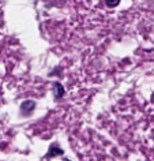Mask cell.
Returning <instances> with one entry per match:
<instances>
[{
	"instance_id": "2",
	"label": "cell",
	"mask_w": 154,
	"mask_h": 161,
	"mask_svg": "<svg viewBox=\"0 0 154 161\" xmlns=\"http://www.w3.org/2000/svg\"><path fill=\"white\" fill-rule=\"evenodd\" d=\"M64 96V87L62 86V83L56 82L55 83V98H62Z\"/></svg>"
},
{
	"instance_id": "1",
	"label": "cell",
	"mask_w": 154,
	"mask_h": 161,
	"mask_svg": "<svg viewBox=\"0 0 154 161\" xmlns=\"http://www.w3.org/2000/svg\"><path fill=\"white\" fill-rule=\"evenodd\" d=\"M34 107H36V104H34V101H31V100H27V101L22 103V105H21L22 114L23 115H30L31 112H33Z\"/></svg>"
},
{
	"instance_id": "4",
	"label": "cell",
	"mask_w": 154,
	"mask_h": 161,
	"mask_svg": "<svg viewBox=\"0 0 154 161\" xmlns=\"http://www.w3.org/2000/svg\"><path fill=\"white\" fill-rule=\"evenodd\" d=\"M105 3H107V6H108V7H111V8H113V7L119 6L120 0H105Z\"/></svg>"
},
{
	"instance_id": "3",
	"label": "cell",
	"mask_w": 154,
	"mask_h": 161,
	"mask_svg": "<svg viewBox=\"0 0 154 161\" xmlns=\"http://www.w3.org/2000/svg\"><path fill=\"white\" fill-rule=\"evenodd\" d=\"M60 154H63V150L60 147L56 146L55 147V145H52L51 149H49V152H48V156L47 157H52V156H60Z\"/></svg>"
}]
</instances>
